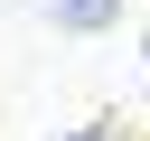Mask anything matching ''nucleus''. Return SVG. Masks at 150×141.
Returning <instances> with one entry per match:
<instances>
[{"label": "nucleus", "instance_id": "f03ea898", "mask_svg": "<svg viewBox=\"0 0 150 141\" xmlns=\"http://www.w3.org/2000/svg\"><path fill=\"white\" fill-rule=\"evenodd\" d=\"M66 141H103V132H66Z\"/></svg>", "mask_w": 150, "mask_h": 141}, {"label": "nucleus", "instance_id": "f257e3e1", "mask_svg": "<svg viewBox=\"0 0 150 141\" xmlns=\"http://www.w3.org/2000/svg\"><path fill=\"white\" fill-rule=\"evenodd\" d=\"M56 9H66V19H84V28H103V19L122 9V0H56Z\"/></svg>", "mask_w": 150, "mask_h": 141}]
</instances>
